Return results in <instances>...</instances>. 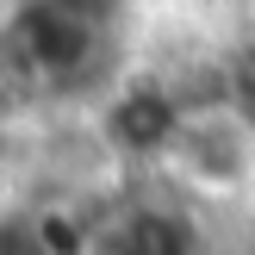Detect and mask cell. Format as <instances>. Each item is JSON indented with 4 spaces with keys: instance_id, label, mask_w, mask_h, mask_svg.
<instances>
[{
    "instance_id": "6da1fadb",
    "label": "cell",
    "mask_w": 255,
    "mask_h": 255,
    "mask_svg": "<svg viewBox=\"0 0 255 255\" xmlns=\"http://www.w3.org/2000/svg\"><path fill=\"white\" fill-rule=\"evenodd\" d=\"M100 25L75 0H19L6 12V56L37 81H69L94 62Z\"/></svg>"
},
{
    "instance_id": "7a4b0ae2",
    "label": "cell",
    "mask_w": 255,
    "mask_h": 255,
    "mask_svg": "<svg viewBox=\"0 0 255 255\" xmlns=\"http://www.w3.org/2000/svg\"><path fill=\"white\" fill-rule=\"evenodd\" d=\"M181 125H187V112H181V100H174L168 87L137 81V87H125L106 106L100 131H106V143L119 149V156H162V149L181 143Z\"/></svg>"
},
{
    "instance_id": "3957f363",
    "label": "cell",
    "mask_w": 255,
    "mask_h": 255,
    "mask_svg": "<svg viewBox=\"0 0 255 255\" xmlns=\"http://www.w3.org/2000/svg\"><path fill=\"white\" fill-rule=\"evenodd\" d=\"M181 162L206 187H237L249 181V125L243 119H187L181 125Z\"/></svg>"
},
{
    "instance_id": "277c9868",
    "label": "cell",
    "mask_w": 255,
    "mask_h": 255,
    "mask_svg": "<svg viewBox=\"0 0 255 255\" xmlns=\"http://www.w3.org/2000/svg\"><path fill=\"white\" fill-rule=\"evenodd\" d=\"M94 255H199V237L193 218L174 206H131L119 224H106Z\"/></svg>"
},
{
    "instance_id": "5b68a950",
    "label": "cell",
    "mask_w": 255,
    "mask_h": 255,
    "mask_svg": "<svg viewBox=\"0 0 255 255\" xmlns=\"http://www.w3.org/2000/svg\"><path fill=\"white\" fill-rule=\"evenodd\" d=\"M31 243H37V255H94V231H87L75 212H37L31 218Z\"/></svg>"
},
{
    "instance_id": "8992f818",
    "label": "cell",
    "mask_w": 255,
    "mask_h": 255,
    "mask_svg": "<svg viewBox=\"0 0 255 255\" xmlns=\"http://www.w3.org/2000/svg\"><path fill=\"white\" fill-rule=\"evenodd\" d=\"M231 94H237V119L255 131V44L231 62Z\"/></svg>"
}]
</instances>
